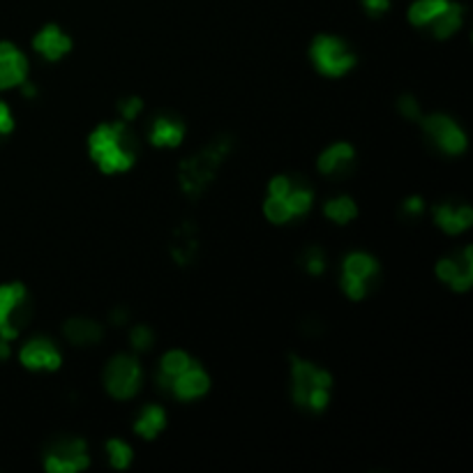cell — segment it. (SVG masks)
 I'll use <instances>...</instances> for the list:
<instances>
[{
    "label": "cell",
    "mask_w": 473,
    "mask_h": 473,
    "mask_svg": "<svg viewBox=\"0 0 473 473\" xmlns=\"http://www.w3.org/2000/svg\"><path fill=\"white\" fill-rule=\"evenodd\" d=\"M88 153L102 173H123L134 167L139 157V139L123 120L102 123L88 136Z\"/></svg>",
    "instance_id": "cell-1"
},
{
    "label": "cell",
    "mask_w": 473,
    "mask_h": 473,
    "mask_svg": "<svg viewBox=\"0 0 473 473\" xmlns=\"http://www.w3.org/2000/svg\"><path fill=\"white\" fill-rule=\"evenodd\" d=\"M234 151V136L219 134L210 141L209 146H203L197 155L188 157L178 164V181H181L182 192L190 199H199L210 182L218 176V169L222 167L224 160Z\"/></svg>",
    "instance_id": "cell-2"
},
{
    "label": "cell",
    "mask_w": 473,
    "mask_h": 473,
    "mask_svg": "<svg viewBox=\"0 0 473 473\" xmlns=\"http://www.w3.org/2000/svg\"><path fill=\"white\" fill-rule=\"evenodd\" d=\"M314 203L312 185L302 176H275L268 182L264 215L273 224H289L310 213Z\"/></svg>",
    "instance_id": "cell-3"
},
{
    "label": "cell",
    "mask_w": 473,
    "mask_h": 473,
    "mask_svg": "<svg viewBox=\"0 0 473 473\" xmlns=\"http://www.w3.org/2000/svg\"><path fill=\"white\" fill-rule=\"evenodd\" d=\"M289 360H292V397L296 406L307 413H321L330 402L333 388L330 372L317 367L310 360L298 358L296 354H289Z\"/></svg>",
    "instance_id": "cell-4"
},
{
    "label": "cell",
    "mask_w": 473,
    "mask_h": 473,
    "mask_svg": "<svg viewBox=\"0 0 473 473\" xmlns=\"http://www.w3.org/2000/svg\"><path fill=\"white\" fill-rule=\"evenodd\" d=\"M409 22L418 31L430 32L434 40H448L462 28L464 7L455 0H413Z\"/></svg>",
    "instance_id": "cell-5"
},
{
    "label": "cell",
    "mask_w": 473,
    "mask_h": 473,
    "mask_svg": "<svg viewBox=\"0 0 473 473\" xmlns=\"http://www.w3.org/2000/svg\"><path fill=\"white\" fill-rule=\"evenodd\" d=\"M32 301L22 282L0 286V339H14L31 321Z\"/></svg>",
    "instance_id": "cell-6"
},
{
    "label": "cell",
    "mask_w": 473,
    "mask_h": 473,
    "mask_svg": "<svg viewBox=\"0 0 473 473\" xmlns=\"http://www.w3.org/2000/svg\"><path fill=\"white\" fill-rule=\"evenodd\" d=\"M310 58H312L314 68L323 74V77H344L358 63V56L348 42H344L342 37L335 35H319L314 37L312 47H310Z\"/></svg>",
    "instance_id": "cell-7"
},
{
    "label": "cell",
    "mask_w": 473,
    "mask_h": 473,
    "mask_svg": "<svg viewBox=\"0 0 473 473\" xmlns=\"http://www.w3.org/2000/svg\"><path fill=\"white\" fill-rule=\"evenodd\" d=\"M381 277V265L367 252H351L342 264V292L351 301H363L375 292Z\"/></svg>",
    "instance_id": "cell-8"
},
{
    "label": "cell",
    "mask_w": 473,
    "mask_h": 473,
    "mask_svg": "<svg viewBox=\"0 0 473 473\" xmlns=\"http://www.w3.org/2000/svg\"><path fill=\"white\" fill-rule=\"evenodd\" d=\"M421 130L425 134V141L431 148L441 155L455 157L459 153H464L467 148V134L462 132V127L455 123L452 118H448L446 114H430L421 116Z\"/></svg>",
    "instance_id": "cell-9"
},
{
    "label": "cell",
    "mask_w": 473,
    "mask_h": 473,
    "mask_svg": "<svg viewBox=\"0 0 473 473\" xmlns=\"http://www.w3.org/2000/svg\"><path fill=\"white\" fill-rule=\"evenodd\" d=\"M141 379H144V372H141L139 360L130 354L114 356L105 367V385L116 400L134 397L141 388Z\"/></svg>",
    "instance_id": "cell-10"
},
{
    "label": "cell",
    "mask_w": 473,
    "mask_h": 473,
    "mask_svg": "<svg viewBox=\"0 0 473 473\" xmlns=\"http://www.w3.org/2000/svg\"><path fill=\"white\" fill-rule=\"evenodd\" d=\"M88 446L79 437H60L49 443L44 468L51 473H74L88 467Z\"/></svg>",
    "instance_id": "cell-11"
},
{
    "label": "cell",
    "mask_w": 473,
    "mask_h": 473,
    "mask_svg": "<svg viewBox=\"0 0 473 473\" xmlns=\"http://www.w3.org/2000/svg\"><path fill=\"white\" fill-rule=\"evenodd\" d=\"M439 280L446 282L452 292H468L473 282V250L464 247V250L455 252V255L443 256L437 264Z\"/></svg>",
    "instance_id": "cell-12"
},
{
    "label": "cell",
    "mask_w": 473,
    "mask_h": 473,
    "mask_svg": "<svg viewBox=\"0 0 473 473\" xmlns=\"http://www.w3.org/2000/svg\"><path fill=\"white\" fill-rule=\"evenodd\" d=\"M209 388H210L209 372H206V369H203L197 360H192V363L182 369L181 375H178L176 379L169 384L167 395L178 397V400H182V402H190V400H197V397L206 395Z\"/></svg>",
    "instance_id": "cell-13"
},
{
    "label": "cell",
    "mask_w": 473,
    "mask_h": 473,
    "mask_svg": "<svg viewBox=\"0 0 473 473\" xmlns=\"http://www.w3.org/2000/svg\"><path fill=\"white\" fill-rule=\"evenodd\" d=\"M319 173L333 178V181H342V178L351 176L356 169V151L347 141H338L333 146H328L326 151L319 155Z\"/></svg>",
    "instance_id": "cell-14"
},
{
    "label": "cell",
    "mask_w": 473,
    "mask_h": 473,
    "mask_svg": "<svg viewBox=\"0 0 473 473\" xmlns=\"http://www.w3.org/2000/svg\"><path fill=\"white\" fill-rule=\"evenodd\" d=\"M19 358H22L23 367L32 369V372H37V369L56 372V369L60 367V363H63L60 348L47 338H32L31 342L23 344Z\"/></svg>",
    "instance_id": "cell-15"
},
{
    "label": "cell",
    "mask_w": 473,
    "mask_h": 473,
    "mask_svg": "<svg viewBox=\"0 0 473 473\" xmlns=\"http://www.w3.org/2000/svg\"><path fill=\"white\" fill-rule=\"evenodd\" d=\"M182 139H185V123L176 114L164 111L155 116L148 125V141L157 148H176L181 146Z\"/></svg>",
    "instance_id": "cell-16"
},
{
    "label": "cell",
    "mask_w": 473,
    "mask_h": 473,
    "mask_svg": "<svg viewBox=\"0 0 473 473\" xmlns=\"http://www.w3.org/2000/svg\"><path fill=\"white\" fill-rule=\"evenodd\" d=\"M434 222L446 234H462L473 224V210L468 209V203L458 201V199H446L434 209Z\"/></svg>",
    "instance_id": "cell-17"
},
{
    "label": "cell",
    "mask_w": 473,
    "mask_h": 473,
    "mask_svg": "<svg viewBox=\"0 0 473 473\" xmlns=\"http://www.w3.org/2000/svg\"><path fill=\"white\" fill-rule=\"evenodd\" d=\"M28 77V60L14 44L0 42V90L22 86Z\"/></svg>",
    "instance_id": "cell-18"
},
{
    "label": "cell",
    "mask_w": 473,
    "mask_h": 473,
    "mask_svg": "<svg viewBox=\"0 0 473 473\" xmlns=\"http://www.w3.org/2000/svg\"><path fill=\"white\" fill-rule=\"evenodd\" d=\"M32 49L47 60H60L72 49V40L56 23H49L32 37Z\"/></svg>",
    "instance_id": "cell-19"
},
{
    "label": "cell",
    "mask_w": 473,
    "mask_h": 473,
    "mask_svg": "<svg viewBox=\"0 0 473 473\" xmlns=\"http://www.w3.org/2000/svg\"><path fill=\"white\" fill-rule=\"evenodd\" d=\"M199 240H197V227L192 222H182L176 231H173L172 240V256L178 265H190L197 259Z\"/></svg>",
    "instance_id": "cell-20"
},
{
    "label": "cell",
    "mask_w": 473,
    "mask_h": 473,
    "mask_svg": "<svg viewBox=\"0 0 473 473\" xmlns=\"http://www.w3.org/2000/svg\"><path fill=\"white\" fill-rule=\"evenodd\" d=\"M63 333L74 347H93V344H97L99 339H102L105 330H102V326H99L97 321H93V319L72 317L65 321Z\"/></svg>",
    "instance_id": "cell-21"
},
{
    "label": "cell",
    "mask_w": 473,
    "mask_h": 473,
    "mask_svg": "<svg viewBox=\"0 0 473 473\" xmlns=\"http://www.w3.org/2000/svg\"><path fill=\"white\" fill-rule=\"evenodd\" d=\"M164 425H167V413H164V409L157 404H148L141 409L139 418H136L134 422V431L151 441V439H155L157 434L164 430Z\"/></svg>",
    "instance_id": "cell-22"
},
{
    "label": "cell",
    "mask_w": 473,
    "mask_h": 473,
    "mask_svg": "<svg viewBox=\"0 0 473 473\" xmlns=\"http://www.w3.org/2000/svg\"><path fill=\"white\" fill-rule=\"evenodd\" d=\"M190 363H192V358H190L185 351H178V348H173V351H167V354L162 356L160 375H157V385H160V388L167 393L169 384H172V381L176 379V376L181 375L182 369L188 367Z\"/></svg>",
    "instance_id": "cell-23"
},
{
    "label": "cell",
    "mask_w": 473,
    "mask_h": 473,
    "mask_svg": "<svg viewBox=\"0 0 473 473\" xmlns=\"http://www.w3.org/2000/svg\"><path fill=\"white\" fill-rule=\"evenodd\" d=\"M323 213H326V218L330 219V222L348 224L354 222L356 215H358V206H356V201L351 197L339 194V197L328 199L326 206H323Z\"/></svg>",
    "instance_id": "cell-24"
},
{
    "label": "cell",
    "mask_w": 473,
    "mask_h": 473,
    "mask_svg": "<svg viewBox=\"0 0 473 473\" xmlns=\"http://www.w3.org/2000/svg\"><path fill=\"white\" fill-rule=\"evenodd\" d=\"M301 268L307 273V275L312 277H319L323 271H326V255H323L321 247H307V250H302L301 255Z\"/></svg>",
    "instance_id": "cell-25"
},
{
    "label": "cell",
    "mask_w": 473,
    "mask_h": 473,
    "mask_svg": "<svg viewBox=\"0 0 473 473\" xmlns=\"http://www.w3.org/2000/svg\"><path fill=\"white\" fill-rule=\"evenodd\" d=\"M107 455L114 468H127L132 462V448L123 439H109L107 441Z\"/></svg>",
    "instance_id": "cell-26"
},
{
    "label": "cell",
    "mask_w": 473,
    "mask_h": 473,
    "mask_svg": "<svg viewBox=\"0 0 473 473\" xmlns=\"http://www.w3.org/2000/svg\"><path fill=\"white\" fill-rule=\"evenodd\" d=\"M422 213H425V201L421 197H409L402 201L400 218L404 222H418L422 218Z\"/></svg>",
    "instance_id": "cell-27"
},
{
    "label": "cell",
    "mask_w": 473,
    "mask_h": 473,
    "mask_svg": "<svg viewBox=\"0 0 473 473\" xmlns=\"http://www.w3.org/2000/svg\"><path fill=\"white\" fill-rule=\"evenodd\" d=\"M130 342L136 351H148L155 344V333L148 326H134L130 333Z\"/></svg>",
    "instance_id": "cell-28"
},
{
    "label": "cell",
    "mask_w": 473,
    "mask_h": 473,
    "mask_svg": "<svg viewBox=\"0 0 473 473\" xmlns=\"http://www.w3.org/2000/svg\"><path fill=\"white\" fill-rule=\"evenodd\" d=\"M397 111H400L402 116H404L406 120H421V105H418V99L413 97V95H402L400 99H397Z\"/></svg>",
    "instance_id": "cell-29"
},
{
    "label": "cell",
    "mask_w": 473,
    "mask_h": 473,
    "mask_svg": "<svg viewBox=\"0 0 473 473\" xmlns=\"http://www.w3.org/2000/svg\"><path fill=\"white\" fill-rule=\"evenodd\" d=\"M141 109H144L141 97H125L118 102V111L123 116V120H134L141 114Z\"/></svg>",
    "instance_id": "cell-30"
},
{
    "label": "cell",
    "mask_w": 473,
    "mask_h": 473,
    "mask_svg": "<svg viewBox=\"0 0 473 473\" xmlns=\"http://www.w3.org/2000/svg\"><path fill=\"white\" fill-rule=\"evenodd\" d=\"M360 5L367 12V16L379 19V16H384L390 10V0H360Z\"/></svg>",
    "instance_id": "cell-31"
},
{
    "label": "cell",
    "mask_w": 473,
    "mask_h": 473,
    "mask_svg": "<svg viewBox=\"0 0 473 473\" xmlns=\"http://www.w3.org/2000/svg\"><path fill=\"white\" fill-rule=\"evenodd\" d=\"M12 130H14V116H12L10 107L0 99V139H5Z\"/></svg>",
    "instance_id": "cell-32"
},
{
    "label": "cell",
    "mask_w": 473,
    "mask_h": 473,
    "mask_svg": "<svg viewBox=\"0 0 473 473\" xmlns=\"http://www.w3.org/2000/svg\"><path fill=\"white\" fill-rule=\"evenodd\" d=\"M127 319H130V314H127V310H123V307H116L114 312H111V323H114V326H123V323H127Z\"/></svg>",
    "instance_id": "cell-33"
},
{
    "label": "cell",
    "mask_w": 473,
    "mask_h": 473,
    "mask_svg": "<svg viewBox=\"0 0 473 473\" xmlns=\"http://www.w3.org/2000/svg\"><path fill=\"white\" fill-rule=\"evenodd\" d=\"M10 356V347H7V339H0V358H7Z\"/></svg>",
    "instance_id": "cell-34"
}]
</instances>
